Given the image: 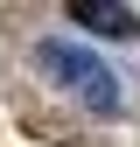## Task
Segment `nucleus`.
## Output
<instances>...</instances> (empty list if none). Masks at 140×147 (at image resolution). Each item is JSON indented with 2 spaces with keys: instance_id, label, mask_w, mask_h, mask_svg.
<instances>
[{
  "instance_id": "obj_1",
  "label": "nucleus",
  "mask_w": 140,
  "mask_h": 147,
  "mask_svg": "<svg viewBox=\"0 0 140 147\" xmlns=\"http://www.w3.org/2000/svg\"><path fill=\"white\" fill-rule=\"evenodd\" d=\"M35 63H42L49 77H56L70 98L84 105V112H98V119H112L119 105H126V84H119V77H112V63H98L84 42H63V35H56V42L35 49Z\"/></svg>"
},
{
  "instance_id": "obj_2",
  "label": "nucleus",
  "mask_w": 140,
  "mask_h": 147,
  "mask_svg": "<svg viewBox=\"0 0 140 147\" xmlns=\"http://www.w3.org/2000/svg\"><path fill=\"white\" fill-rule=\"evenodd\" d=\"M70 21L84 35H105V42H140V14L112 7V0H70Z\"/></svg>"
}]
</instances>
